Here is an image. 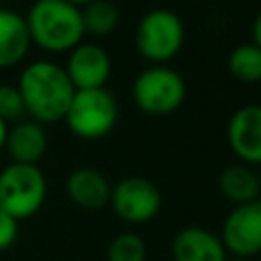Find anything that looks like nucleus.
I'll list each match as a JSON object with an SVG mask.
<instances>
[{
	"label": "nucleus",
	"mask_w": 261,
	"mask_h": 261,
	"mask_svg": "<svg viewBox=\"0 0 261 261\" xmlns=\"http://www.w3.org/2000/svg\"><path fill=\"white\" fill-rule=\"evenodd\" d=\"M16 88L22 96L27 118L37 120L43 126L63 120L75 94L63 65L49 59L31 61L24 65Z\"/></svg>",
	"instance_id": "obj_1"
},
{
	"label": "nucleus",
	"mask_w": 261,
	"mask_h": 261,
	"mask_svg": "<svg viewBox=\"0 0 261 261\" xmlns=\"http://www.w3.org/2000/svg\"><path fill=\"white\" fill-rule=\"evenodd\" d=\"M24 20L31 43L47 53H69L86 37L82 10L67 0H35Z\"/></svg>",
	"instance_id": "obj_2"
},
{
	"label": "nucleus",
	"mask_w": 261,
	"mask_h": 261,
	"mask_svg": "<svg viewBox=\"0 0 261 261\" xmlns=\"http://www.w3.org/2000/svg\"><path fill=\"white\" fill-rule=\"evenodd\" d=\"M186 43V24L169 8H151L135 29V47L151 65H169Z\"/></svg>",
	"instance_id": "obj_3"
},
{
	"label": "nucleus",
	"mask_w": 261,
	"mask_h": 261,
	"mask_svg": "<svg viewBox=\"0 0 261 261\" xmlns=\"http://www.w3.org/2000/svg\"><path fill=\"white\" fill-rule=\"evenodd\" d=\"M188 94L184 75L169 65H149L133 82V102L149 116H167L181 108Z\"/></svg>",
	"instance_id": "obj_4"
},
{
	"label": "nucleus",
	"mask_w": 261,
	"mask_h": 261,
	"mask_svg": "<svg viewBox=\"0 0 261 261\" xmlns=\"http://www.w3.org/2000/svg\"><path fill=\"white\" fill-rule=\"evenodd\" d=\"M67 128L82 141H98L112 133L118 120V102L108 88L75 90L65 112Z\"/></svg>",
	"instance_id": "obj_5"
},
{
	"label": "nucleus",
	"mask_w": 261,
	"mask_h": 261,
	"mask_svg": "<svg viewBox=\"0 0 261 261\" xmlns=\"http://www.w3.org/2000/svg\"><path fill=\"white\" fill-rule=\"evenodd\" d=\"M47 198V177L39 165L8 163L0 169V210L12 218L35 216Z\"/></svg>",
	"instance_id": "obj_6"
},
{
	"label": "nucleus",
	"mask_w": 261,
	"mask_h": 261,
	"mask_svg": "<svg viewBox=\"0 0 261 261\" xmlns=\"http://www.w3.org/2000/svg\"><path fill=\"white\" fill-rule=\"evenodd\" d=\"M108 204L124 224L137 226L151 222L159 214L163 206V196L151 179L141 175H128L112 186Z\"/></svg>",
	"instance_id": "obj_7"
},
{
	"label": "nucleus",
	"mask_w": 261,
	"mask_h": 261,
	"mask_svg": "<svg viewBox=\"0 0 261 261\" xmlns=\"http://www.w3.org/2000/svg\"><path fill=\"white\" fill-rule=\"evenodd\" d=\"M218 237L230 257H257L261 253V208L257 202L232 206Z\"/></svg>",
	"instance_id": "obj_8"
},
{
	"label": "nucleus",
	"mask_w": 261,
	"mask_h": 261,
	"mask_svg": "<svg viewBox=\"0 0 261 261\" xmlns=\"http://www.w3.org/2000/svg\"><path fill=\"white\" fill-rule=\"evenodd\" d=\"M63 69L75 90L106 88V82L112 73V61L104 47L82 41L67 53Z\"/></svg>",
	"instance_id": "obj_9"
},
{
	"label": "nucleus",
	"mask_w": 261,
	"mask_h": 261,
	"mask_svg": "<svg viewBox=\"0 0 261 261\" xmlns=\"http://www.w3.org/2000/svg\"><path fill=\"white\" fill-rule=\"evenodd\" d=\"M226 143L239 163L261 165V104H245L226 122Z\"/></svg>",
	"instance_id": "obj_10"
},
{
	"label": "nucleus",
	"mask_w": 261,
	"mask_h": 261,
	"mask_svg": "<svg viewBox=\"0 0 261 261\" xmlns=\"http://www.w3.org/2000/svg\"><path fill=\"white\" fill-rule=\"evenodd\" d=\"M47 130L33 118H22L8 126V137L4 153L10 157V163L37 165L47 153Z\"/></svg>",
	"instance_id": "obj_11"
},
{
	"label": "nucleus",
	"mask_w": 261,
	"mask_h": 261,
	"mask_svg": "<svg viewBox=\"0 0 261 261\" xmlns=\"http://www.w3.org/2000/svg\"><path fill=\"white\" fill-rule=\"evenodd\" d=\"M173 261H226L228 253L218 234L202 226H186L171 241Z\"/></svg>",
	"instance_id": "obj_12"
},
{
	"label": "nucleus",
	"mask_w": 261,
	"mask_h": 261,
	"mask_svg": "<svg viewBox=\"0 0 261 261\" xmlns=\"http://www.w3.org/2000/svg\"><path fill=\"white\" fill-rule=\"evenodd\" d=\"M110 181L96 167H77L65 179V194L69 202L82 210H100L108 206Z\"/></svg>",
	"instance_id": "obj_13"
},
{
	"label": "nucleus",
	"mask_w": 261,
	"mask_h": 261,
	"mask_svg": "<svg viewBox=\"0 0 261 261\" xmlns=\"http://www.w3.org/2000/svg\"><path fill=\"white\" fill-rule=\"evenodd\" d=\"M31 45L24 16L0 6V69L18 65L29 55Z\"/></svg>",
	"instance_id": "obj_14"
},
{
	"label": "nucleus",
	"mask_w": 261,
	"mask_h": 261,
	"mask_svg": "<svg viewBox=\"0 0 261 261\" xmlns=\"http://www.w3.org/2000/svg\"><path fill=\"white\" fill-rule=\"evenodd\" d=\"M218 192L232 206L255 202L261 194L259 173L247 163L228 165L218 175Z\"/></svg>",
	"instance_id": "obj_15"
},
{
	"label": "nucleus",
	"mask_w": 261,
	"mask_h": 261,
	"mask_svg": "<svg viewBox=\"0 0 261 261\" xmlns=\"http://www.w3.org/2000/svg\"><path fill=\"white\" fill-rule=\"evenodd\" d=\"M80 10H82V22L86 35L106 37L114 33L120 24V12L110 0H94L82 6Z\"/></svg>",
	"instance_id": "obj_16"
},
{
	"label": "nucleus",
	"mask_w": 261,
	"mask_h": 261,
	"mask_svg": "<svg viewBox=\"0 0 261 261\" xmlns=\"http://www.w3.org/2000/svg\"><path fill=\"white\" fill-rule=\"evenodd\" d=\"M228 73L243 84L261 82V49L253 43L237 45L228 55Z\"/></svg>",
	"instance_id": "obj_17"
},
{
	"label": "nucleus",
	"mask_w": 261,
	"mask_h": 261,
	"mask_svg": "<svg viewBox=\"0 0 261 261\" xmlns=\"http://www.w3.org/2000/svg\"><path fill=\"white\" fill-rule=\"evenodd\" d=\"M106 261H147V243L135 230L118 232L106 249Z\"/></svg>",
	"instance_id": "obj_18"
},
{
	"label": "nucleus",
	"mask_w": 261,
	"mask_h": 261,
	"mask_svg": "<svg viewBox=\"0 0 261 261\" xmlns=\"http://www.w3.org/2000/svg\"><path fill=\"white\" fill-rule=\"evenodd\" d=\"M0 118L6 122H18L27 118L24 102L16 84H0Z\"/></svg>",
	"instance_id": "obj_19"
},
{
	"label": "nucleus",
	"mask_w": 261,
	"mask_h": 261,
	"mask_svg": "<svg viewBox=\"0 0 261 261\" xmlns=\"http://www.w3.org/2000/svg\"><path fill=\"white\" fill-rule=\"evenodd\" d=\"M18 237V220L0 210V253L10 249Z\"/></svg>",
	"instance_id": "obj_20"
},
{
	"label": "nucleus",
	"mask_w": 261,
	"mask_h": 261,
	"mask_svg": "<svg viewBox=\"0 0 261 261\" xmlns=\"http://www.w3.org/2000/svg\"><path fill=\"white\" fill-rule=\"evenodd\" d=\"M251 43L261 49V10L257 12V16L251 24Z\"/></svg>",
	"instance_id": "obj_21"
},
{
	"label": "nucleus",
	"mask_w": 261,
	"mask_h": 261,
	"mask_svg": "<svg viewBox=\"0 0 261 261\" xmlns=\"http://www.w3.org/2000/svg\"><path fill=\"white\" fill-rule=\"evenodd\" d=\"M6 137H8V122L0 118V153H4V145H6Z\"/></svg>",
	"instance_id": "obj_22"
},
{
	"label": "nucleus",
	"mask_w": 261,
	"mask_h": 261,
	"mask_svg": "<svg viewBox=\"0 0 261 261\" xmlns=\"http://www.w3.org/2000/svg\"><path fill=\"white\" fill-rule=\"evenodd\" d=\"M67 2H71V4L77 6V8H82V6H86V4H90V2H94V0H67Z\"/></svg>",
	"instance_id": "obj_23"
},
{
	"label": "nucleus",
	"mask_w": 261,
	"mask_h": 261,
	"mask_svg": "<svg viewBox=\"0 0 261 261\" xmlns=\"http://www.w3.org/2000/svg\"><path fill=\"white\" fill-rule=\"evenodd\" d=\"M226 261H251V259H243V257H226Z\"/></svg>",
	"instance_id": "obj_24"
},
{
	"label": "nucleus",
	"mask_w": 261,
	"mask_h": 261,
	"mask_svg": "<svg viewBox=\"0 0 261 261\" xmlns=\"http://www.w3.org/2000/svg\"><path fill=\"white\" fill-rule=\"evenodd\" d=\"M255 202H257V206H259V208H261V194H259V198H257V200H255Z\"/></svg>",
	"instance_id": "obj_25"
},
{
	"label": "nucleus",
	"mask_w": 261,
	"mask_h": 261,
	"mask_svg": "<svg viewBox=\"0 0 261 261\" xmlns=\"http://www.w3.org/2000/svg\"><path fill=\"white\" fill-rule=\"evenodd\" d=\"M259 181H261V173H259Z\"/></svg>",
	"instance_id": "obj_26"
}]
</instances>
